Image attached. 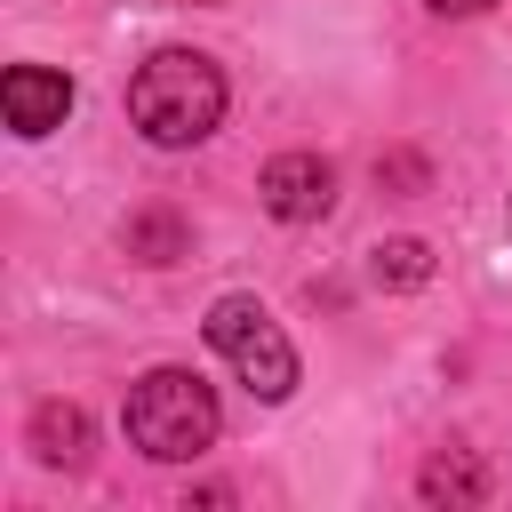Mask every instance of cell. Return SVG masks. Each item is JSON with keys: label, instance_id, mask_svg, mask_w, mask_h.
Listing matches in <instances>:
<instances>
[{"label": "cell", "instance_id": "obj_6", "mask_svg": "<svg viewBox=\"0 0 512 512\" xmlns=\"http://www.w3.org/2000/svg\"><path fill=\"white\" fill-rule=\"evenodd\" d=\"M24 448H32L48 472H80V464H88V448H96L88 408H80V400H40V408H32V424H24Z\"/></svg>", "mask_w": 512, "mask_h": 512}, {"label": "cell", "instance_id": "obj_2", "mask_svg": "<svg viewBox=\"0 0 512 512\" xmlns=\"http://www.w3.org/2000/svg\"><path fill=\"white\" fill-rule=\"evenodd\" d=\"M216 424H224V408L192 368H144L120 400V432L152 464H192L200 448H216Z\"/></svg>", "mask_w": 512, "mask_h": 512}, {"label": "cell", "instance_id": "obj_5", "mask_svg": "<svg viewBox=\"0 0 512 512\" xmlns=\"http://www.w3.org/2000/svg\"><path fill=\"white\" fill-rule=\"evenodd\" d=\"M0 112H8V128H16L24 144H40V136L64 128V112H72V80L48 72V64H16V72L0 80Z\"/></svg>", "mask_w": 512, "mask_h": 512}, {"label": "cell", "instance_id": "obj_7", "mask_svg": "<svg viewBox=\"0 0 512 512\" xmlns=\"http://www.w3.org/2000/svg\"><path fill=\"white\" fill-rule=\"evenodd\" d=\"M416 496L440 504V512H472V504H488V464L472 448H432L424 472H416Z\"/></svg>", "mask_w": 512, "mask_h": 512}, {"label": "cell", "instance_id": "obj_12", "mask_svg": "<svg viewBox=\"0 0 512 512\" xmlns=\"http://www.w3.org/2000/svg\"><path fill=\"white\" fill-rule=\"evenodd\" d=\"M176 8H208V0H176Z\"/></svg>", "mask_w": 512, "mask_h": 512}, {"label": "cell", "instance_id": "obj_4", "mask_svg": "<svg viewBox=\"0 0 512 512\" xmlns=\"http://www.w3.org/2000/svg\"><path fill=\"white\" fill-rule=\"evenodd\" d=\"M256 200H264L280 224H312V216L336 208V168H328L320 152H280V160H264Z\"/></svg>", "mask_w": 512, "mask_h": 512}, {"label": "cell", "instance_id": "obj_1", "mask_svg": "<svg viewBox=\"0 0 512 512\" xmlns=\"http://www.w3.org/2000/svg\"><path fill=\"white\" fill-rule=\"evenodd\" d=\"M224 64L200 56V48H152L128 80V120L160 144V152H184L200 136H216L224 120Z\"/></svg>", "mask_w": 512, "mask_h": 512}, {"label": "cell", "instance_id": "obj_3", "mask_svg": "<svg viewBox=\"0 0 512 512\" xmlns=\"http://www.w3.org/2000/svg\"><path fill=\"white\" fill-rule=\"evenodd\" d=\"M200 328H208V344L224 352V368H232L256 400H288V392H296V344H288V328H280L256 296H216Z\"/></svg>", "mask_w": 512, "mask_h": 512}, {"label": "cell", "instance_id": "obj_9", "mask_svg": "<svg viewBox=\"0 0 512 512\" xmlns=\"http://www.w3.org/2000/svg\"><path fill=\"white\" fill-rule=\"evenodd\" d=\"M368 272H376V288H424L432 280V248L424 240H384Z\"/></svg>", "mask_w": 512, "mask_h": 512}, {"label": "cell", "instance_id": "obj_13", "mask_svg": "<svg viewBox=\"0 0 512 512\" xmlns=\"http://www.w3.org/2000/svg\"><path fill=\"white\" fill-rule=\"evenodd\" d=\"M504 224H512V200H504Z\"/></svg>", "mask_w": 512, "mask_h": 512}, {"label": "cell", "instance_id": "obj_11", "mask_svg": "<svg viewBox=\"0 0 512 512\" xmlns=\"http://www.w3.org/2000/svg\"><path fill=\"white\" fill-rule=\"evenodd\" d=\"M432 16H480V8H496V0H424Z\"/></svg>", "mask_w": 512, "mask_h": 512}, {"label": "cell", "instance_id": "obj_10", "mask_svg": "<svg viewBox=\"0 0 512 512\" xmlns=\"http://www.w3.org/2000/svg\"><path fill=\"white\" fill-rule=\"evenodd\" d=\"M376 184H400V192H424V160H416V152H384V160H376Z\"/></svg>", "mask_w": 512, "mask_h": 512}, {"label": "cell", "instance_id": "obj_8", "mask_svg": "<svg viewBox=\"0 0 512 512\" xmlns=\"http://www.w3.org/2000/svg\"><path fill=\"white\" fill-rule=\"evenodd\" d=\"M128 256L136 264H176V256H192V232H184V216L176 208H144V216H128Z\"/></svg>", "mask_w": 512, "mask_h": 512}]
</instances>
